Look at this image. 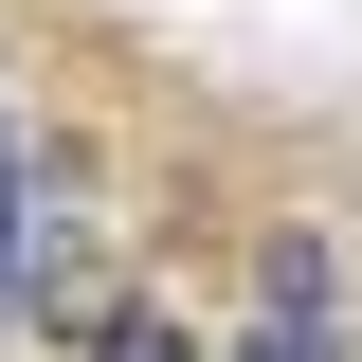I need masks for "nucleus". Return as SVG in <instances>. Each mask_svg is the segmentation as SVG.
<instances>
[{
	"label": "nucleus",
	"mask_w": 362,
	"mask_h": 362,
	"mask_svg": "<svg viewBox=\"0 0 362 362\" xmlns=\"http://www.w3.org/2000/svg\"><path fill=\"white\" fill-rule=\"evenodd\" d=\"M235 362H344L326 344V235H272V272H254V344Z\"/></svg>",
	"instance_id": "1"
},
{
	"label": "nucleus",
	"mask_w": 362,
	"mask_h": 362,
	"mask_svg": "<svg viewBox=\"0 0 362 362\" xmlns=\"http://www.w3.org/2000/svg\"><path fill=\"white\" fill-rule=\"evenodd\" d=\"M37 272H54V254H37V218H18V145H0V308H54Z\"/></svg>",
	"instance_id": "2"
},
{
	"label": "nucleus",
	"mask_w": 362,
	"mask_h": 362,
	"mask_svg": "<svg viewBox=\"0 0 362 362\" xmlns=\"http://www.w3.org/2000/svg\"><path fill=\"white\" fill-rule=\"evenodd\" d=\"M90 362H199V344H181L163 308H109V344H90Z\"/></svg>",
	"instance_id": "3"
}]
</instances>
